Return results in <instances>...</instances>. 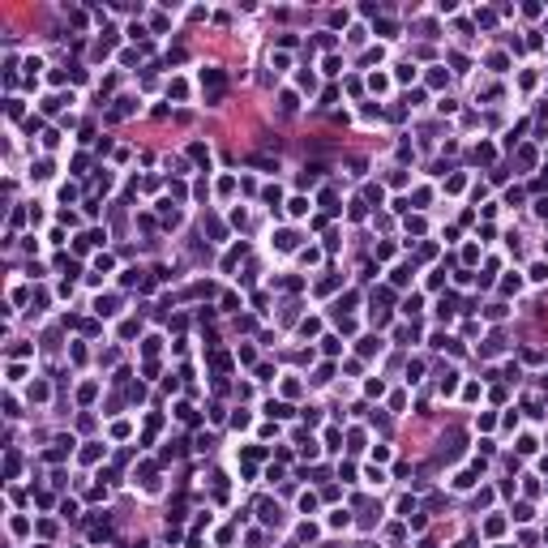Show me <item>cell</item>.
Returning a JSON list of instances; mask_svg holds the SVG:
<instances>
[{"label":"cell","instance_id":"6da1fadb","mask_svg":"<svg viewBox=\"0 0 548 548\" xmlns=\"http://www.w3.org/2000/svg\"><path fill=\"white\" fill-rule=\"evenodd\" d=\"M219 82H223V77H219V69H206V73H202V86H215V90H219Z\"/></svg>","mask_w":548,"mask_h":548}]
</instances>
